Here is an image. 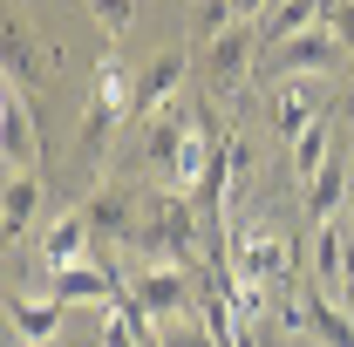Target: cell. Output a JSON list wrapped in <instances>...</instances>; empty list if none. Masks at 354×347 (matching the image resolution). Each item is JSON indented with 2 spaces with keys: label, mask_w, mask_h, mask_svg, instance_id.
I'll use <instances>...</instances> for the list:
<instances>
[{
  "label": "cell",
  "mask_w": 354,
  "mask_h": 347,
  "mask_svg": "<svg viewBox=\"0 0 354 347\" xmlns=\"http://www.w3.org/2000/svg\"><path fill=\"white\" fill-rule=\"evenodd\" d=\"M341 55L348 48L334 41V28L320 21V28H307V35H286V41L259 48V82H293V75H334L341 68Z\"/></svg>",
  "instance_id": "7a4b0ae2"
},
{
  "label": "cell",
  "mask_w": 354,
  "mask_h": 347,
  "mask_svg": "<svg viewBox=\"0 0 354 347\" xmlns=\"http://www.w3.org/2000/svg\"><path fill=\"white\" fill-rule=\"evenodd\" d=\"M62 313H68V306L55 300V293H48V300L14 293V300H7V327H14L28 347H55V334H62Z\"/></svg>",
  "instance_id": "7c38bea8"
},
{
  "label": "cell",
  "mask_w": 354,
  "mask_h": 347,
  "mask_svg": "<svg viewBox=\"0 0 354 347\" xmlns=\"http://www.w3.org/2000/svg\"><path fill=\"white\" fill-rule=\"evenodd\" d=\"M62 306H116V272H102L95 259H75V265H55V286H48Z\"/></svg>",
  "instance_id": "9c48e42d"
},
{
  "label": "cell",
  "mask_w": 354,
  "mask_h": 347,
  "mask_svg": "<svg viewBox=\"0 0 354 347\" xmlns=\"http://www.w3.org/2000/svg\"><path fill=\"white\" fill-rule=\"evenodd\" d=\"M232 7H239V21H259V14L272 7V0H232Z\"/></svg>",
  "instance_id": "603a6c76"
},
{
  "label": "cell",
  "mask_w": 354,
  "mask_h": 347,
  "mask_svg": "<svg viewBox=\"0 0 354 347\" xmlns=\"http://www.w3.org/2000/svg\"><path fill=\"white\" fill-rule=\"evenodd\" d=\"M136 306H143L150 320H171V313H191V306H198V279H191V265L150 259V265H143V279H136Z\"/></svg>",
  "instance_id": "277c9868"
},
{
  "label": "cell",
  "mask_w": 354,
  "mask_h": 347,
  "mask_svg": "<svg viewBox=\"0 0 354 347\" xmlns=\"http://www.w3.org/2000/svg\"><path fill=\"white\" fill-rule=\"evenodd\" d=\"M348 218H354V198H348Z\"/></svg>",
  "instance_id": "cb8c5ba5"
},
{
  "label": "cell",
  "mask_w": 354,
  "mask_h": 347,
  "mask_svg": "<svg viewBox=\"0 0 354 347\" xmlns=\"http://www.w3.org/2000/svg\"><path fill=\"white\" fill-rule=\"evenodd\" d=\"M143 123H150V130H143V171L157 177V184H171V177H177V157H184V136H191L198 116H191L184 102H164V109L143 116Z\"/></svg>",
  "instance_id": "5b68a950"
},
{
  "label": "cell",
  "mask_w": 354,
  "mask_h": 347,
  "mask_svg": "<svg viewBox=\"0 0 354 347\" xmlns=\"http://www.w3.org/2000/svg\"><path fill=\"white\" fill-rule=\"evenodd\" d=\"M232 272H239L245 286L286 293V286H293V272H300V252H293L279 232H252V238H239V245H232Z\"/></svg>",
  "instance_id": "3957f363"
},
{
  "label": "cell",
  "mask_w": 354,
  "mask_h": 347,
  "mask_svg": "<svg viewBox=\"0 0 354 347\" xmlns=\"http://www.w3.org/2000/svg\"><path fill=\"white\" fill-rule=\"evenodd\" d=\"M334 123H341V136H354V82L341 88V102H334Z\"/></svg>",
  "instance_id": "7402d4cb"
},
{
  "label": "cell",
  "mask_w": 354,
  "mask_h": 347,
  "mask_svg": "<svg viewBox=\"0 0 354 347\" xmlns=\"http://www.w3.org/2000/svg\"><path fill=\"white\" fill-rule=\"evenodd\" d=\"M212 341V327L198 320V313H171V320H157V347H205Z\"/></svg>",
  "instance_id": "ac0fdd59"
},
{
  "label": "cell",
  "mask_w": 354,
  "mask_h": 347,
  "mask_svg": "<svg viewBox=\"0 0 354 347\" xmlns=\"http://www.w3.org/2000/svg\"><path fill=\"white\" fill-rule=\"evenodd\" d=\"M327 28H334V41L354 55V0H334V7H327Z\"/></svg>",
  "instance_id": "44dd1931"
},
{
  "label": "cell",
  "mask_w": 354,
  "mask_h": 347,
  "mask_svg": "<svg viewBox=\"0 0 354 347\" xmlns=\"http://www.w3.org/2000/svg\"><path fill=\"white\" fill-rule=\"evenodd\" d=\"M348 198H354V164H348V143H341V157H327V164L307 177V218L327 225V218L348 212Z\"/></svg>",
  "instance_id": "30bf717a"
},
{
  "label": "cell",
  "mask_w": 354,
  "mask_h": 347,
  "mask_svg": "<svg viewBox=\"0 0 354 347\" xmlns=\"http://www.w3.org/2000/svg\"><path fill=\"white\" fill-rule=\"evenodd\" d=\"M348 164H354V150H348Z\"/></svg>",
  "instance_id": "d4e9b609"
},
{
  "label": "cell",
  "mask_w": 354,
  "mask_h": 347,
  "mask_svg": "<svg viewBox=\"0 0 354 347\" xmlns=\"http://www.w3.org/2000/svg\"><path fill=\"white\" fill-rule=\"evenodd\" d=\"M0 157H7V171H35V157H41L35 109L21 102V82H7V95H0Z\"/></svg>",
  "instance_id": "52a82bcc"
},
{
  "label": "cell",
  "mask_w": 354,
  "mask_h": 347,
  "mask_svg": "<svg viewBox=\"0 0 354 347\" xmlns=\"http://www.w3.org/2000/svg\"><path fill=\"white\" fill-rule=\"evenodd\" d=\"M41 218V177L35 171H7V198H0V225H7V238L21 245V232Z\"/></svg>",
  "instance_id": "5bb4252c"
},
{
  "label": "cell",
  "mask_w": 354,
  "mask_h": 347,
  "mask_svg": "<svg viewBox=\"0 0 354 347\" xmlns=\"http://www.w3.org/2000/svg\"><path fill=\"white\" fill-rule=\"evenodd\" d=\"M88 14H95V28H102V35H130L136 0H88Z\"/></svg>",
  "instance_id": "ffe728a7"
},
{
  "label": "cell",
  "mask_w": 354,
  "mask_h": 347,
  "mask_svg": "<svg viewBox=\"0 0 354 347\" xmlns=\"http://www.w3.org/2000/svg\"><path fill=\"white\" fill-rule=\"evenodd\" d=\"M177 82H184V62H177V55H157V62L136 75V123H143V116H157V109L177 95Z\"/></svg>",
  "instance_id": "2e32d148"
},
{
  "label": "cell",
  "mask_w": 354,
  "mask_h": 347,
  "mask_svg": "<svg viewBox=\"0 0 354 347\" xmlns=\"http://www.w3.org/2000/svg\"><path fill=\"white\" fill-rule=\"evenodd\" d=\"M327 7H334V0H272L259 14V41L272 48V41H286V35H307V28L327 21Z\"/></svg>",
  "instance_id": "4fadbf2b"
},
{
  "label": "cell",
  "mask_w": 354,
  "mask_h": 347,
  "mask_svg": "<svg viewBox=\"0 0 354 347\" xmlns=\"http://www.w3.org/2000/svg\"><path fill=\"white\" fill-rule=\"evenodd\" d=\"M348 245H354V218L341 212V218H327L320 232H313V252H307V265H313V286L320 293H348Z\"/></svg>",
  "instance_id": "8992f818"
},
{
  "label": "cell",
  "mask_w": 354,
  "mask_h": 347,
  "mask_svg": "<svg viewBox=\"0 0 354 347\" xmlns=\"http://www.w3.org/2000/svg\"><path fill=\"white\" fill-rule=\"evenodd\" d=\"M88 252H95V225H88V212L75 205V212H62L48 225L41 259H48V272H55V265H75V259H88Z\"/></svg>",
  "instance_id": "8fae6325"
},
{
  "label": "cell",
  "mask_w": 354,
  "mask_h": 347,
  "mask_svg": "<svg viewBox=\"0 0 354 347\" xmlns=\"http://www.w3.org/2000/svg\"><path fill=\"white\" fill-rule=\"evenodd\" d=\"M82 212L95 225V245H130V198L116 184H95V198H88Z\"/></svg>",
  "instance_id": "9a60e30c"
},
{
  "label": "cell",
  "mask_w": 354,
  "mask_h": 347,
  "mask_svg": "<svg viewBox=\"0 0 354 347\" xmlns=\"http://www.w3.org/2000/svg\"><path fill=\"white\" fill-rule=\"evenodd\" d=\"M320 123V75H293V82H272V130L286 136H307Z\"/></svg>",
  "instance_id": "ba28073f"
},
{
  "label": "cell",
  "mask_w": 354,
  "mask_h": 347,
  "mask_svg": "<svg viewBox=\"0 0 354 347\" xmlns=\"http://www.w3.org/2000/svg\"><path fill=\"white\" fill-rule=\"evenodd\" d=\"M232 21H239V7H232V0H198V7H191V28H198V48L212 41V35H225Z\"/></svg>",
  "instance_id": "d6986e66"
},
{
  "label": "cell",
  "mask_w": 354,
  "mask_h": 347,
  "mask_svg": "<svg viewBox=\"0 0 354 347\" xmlns=\"http://www.w3.org/2000/svg\"><path fill=\"white\" fill-rule=\"evenodd\" d=\"M259 21H232L225 35H212V41L198 48V68H205V82H212V95H239L245 82H259Z\"/></svg>",
  "instance_id": "6da1fadb"
},
{
  "label": "cell",
  "mask_w": 354,
  "mask_h": 347,
  "mask_svg": "<svg viewBox=\"0 0 354 347\" xmlns=\"http://www.w3.org/2000/svg\"><path fill=\"white\" fill-rule=\"evenodd\" d=\"M327 157H341V123L334 116H320L307 136H293V177H313Z\"/></svg>",
  "instance_id": "e0dca14e"
}]
</instances>
